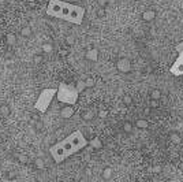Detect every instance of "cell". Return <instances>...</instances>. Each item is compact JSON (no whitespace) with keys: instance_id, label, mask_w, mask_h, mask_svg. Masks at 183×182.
I'll list each match as a JSON object with an SVG mask.
<instances>
[{"instance_id":"cell-6","label":"cell","mask_w":183,"mask_h":182,"mask_svg":"<svg viewBox=\"0 0 183 182\" xmlns=\"http://www.w3.org/2000/svg\"><path fill=\"white\" fill-rule=\"evenodd\" d=\"M74 111H75L74 110V105H66V107H63L60 110V116L63 119H70L74 115Z\"/></svg>"},{"instance_id":"cell-1","label":"cell","mask_w":183,"mask_h":182,"mask_svg":"<svg viewBox=\"0 0 183 182\" xmlns=\"http://www.w3.org/2000/svg\"><path fill=\"white\" fill-rule=\"evenodd\" d=\"M87 145V140L85 138L83 133L81 130H75L67 137H64L62 141L53 144L49 148V155L53 159L55 163H63L66 159L75 155L81 149H83Z\"/></svg>"},{"instance_id":"cell-24","label":"cell","mask_w":183,"mask_h":182,"mask_svg":"<svg viewBox=\"0 0 183 182\" xmlns=\"http://www.w3.org/2000/svg\"><path fill=\"white\" fill-rule=\"evenodd\" d=\"M124 130H126V132H130V130H131V125L126 123V125H124Z\"/></svg>"},{"instance_id":"cell-22","label":"cell","mask_w":183,"mask_h":182,"mask_svg":"<svg viewBox=\"0 0 183 182\" xmlns=\"http://www.w3.org/2000/svg\"><path fill=\"white\" fill-rule=\"evenodd\" d=\"M7 178L8 179H14V178H15V174H14L12 171H10V173H7Z\"/></svg>"},{"instance_id":"cell-5","label":"cell","mask_w":183,"mask_h":182,"mask_svg":"<svg viewBox=\"0 0 183 182\" xmlns=\"http://www.w3.org/2000/svg\"><path fill=\"white\" fill-rule=\"evenodd\" d=\"M171 73L174 75H183V53H179L178 59L171 67Z\"/></svg>"},{"instance_id":"cell-16","label":"cell","mask_w":183,"mask_h":182,"mask_svg":"<svg viewBox=\"0 0 183 182\" xmlns=\"http://www.w3.org/2000/svg\"><path fill=\"white\" fill-rule=\"evenodd\" d=\"M111 177H112V168L107 167L105 170L103 171V178H104V179H109Z\"/></svg>"},{"instance_id":"cell-23","label":"cell","mask_w":183,"mask_h":182,"mask_svg":"<svg viewBox=\"0 0 183 182\" xmlns=\"http://www.w3.org/2000/svg\"><path fill=\"white\" fill-rule=\"evenodd\" d=\"M66 41H67L68 44H73V43H74V37H71V36L66 37Z\"/></svg>"},{"instance_id":"cell-29","label":"cell","mask_w":183,"mask_h":182,"mask_svg":"<svg viewBox=\"0 0 183 182\" xmlns=\"http://www.w3.org/2000/svg\"><path fill=\"white\" fill-rule=\"evenodd\" d=\"M0 143H2V137H0Z\"/></svg>"},{"instance_id":"cell-4","label":"cell","mask_w":183,"mask_h":182,"mask_svg":"<svg viewBox=\"0 0 183 182\" xmlns=\"http://www.w3.org/2000/svg\"><path fill=\"white\" fill-rule=\"evenodd\" d=\"M57 88H45L40 92L37 100L34 103V110L40 114H45L48 111L49 105L52 104L53 99L56 97Z\"/></svg>"},{"instance_id":"cell-20","label":"cell","mask_w":183,"mask_h":182,"mask_svg":"<svg viewBox=\"0 0 183 182\" xmlns=\"http://www.w3.org/2000/svg\"><path fill=\"white\" fill-rule=\"evenodd\" d=\"M83 119H85V121H90V119H93V112H92V111L85 112L83 114Z\"/></svg>"},{"instance_id":"cell-7","label":"cell","mask_w":183,"mask_h":182,"mask_svg":"<svg viewBox=\"0 0 183 182\" xmlns=\"http://www.w3.org/2000/svg\"><path fill=\"white\" fill-rule=\"evenodd\" d=\"M117 69H119L120 71H128V70H130V62H128L127 59H120V60L117 62Z\"/></svg>"},{"instance_id":"cell-2","label":"cell","mask_w":183,"mask_h":182,"mask_svg":"<svg viewBox=\"0 0 183 182\" xmlns=\"http://www.w3.org/2000/svg\"><path fill=\"white\" fill-rule=\"evenodd\" d=\"M45 12L48 17L56 18L73 25H81L86 14L83 7L64 0H49Z\"/></svg>"},{"instance_id":"cell-10","label":"cell","mask_w":183,"mask_h":182,"mask_svg":"<svg viewBox=\"0 0 183 182\" xmlns=\"http://www.w3.org/2000/svg\"><path fill=\"white\" fill-rule=\"evenodd\" d=\"M5 41H7L8 45H14L16 43V34L15 33H8L5 36Z\"/></svg>"},{"instance_id":"cell-25","label":"cell","mask_w":183,"mask_h":182,"mask_svg":"<svg viewBox=\"0 0 183 182\" xmlns=\"http://www.w3.org/2000/svg\"><path fill=\"white\" fill-rule=\"evenodd\" d=\"M97 15H98V17H103V15H104V10H103V9L98 10V11H97Z\"/></svg>"},{"instance_id":"cell-9","label":"cell","mask_w":183,"mask_h":182,"mask_svg":"<svg viewBox=\"0 0 183 182\" xmlns=\"http://www.w3.org/2000/svg\"><path fill=\"white\" fill-rule=\"evenodd\" d=\"M86 59H89V60H93V62H96L97 60V51L96 50H87L86 51Z\"/></svg>"},{"instance_id":"cell-8","label":"cell","mask_w":183,"mask_h":182,"mask_svg":"<svg viewBox=\"0 0 183 182\" xmlns=\"http://www.w3.org/2000/svg\"><path fill=\"white\" fill-rule=\"evenodd\" d=\"M10 114H11V108L7 104H0V115L3 118H7Z\"/></svg>"},{"instance_id":"cell-3","label":"cell","mask_w":183,"mask_h":182,"mask_svg":"<svg viewBox=\"0 0 183 182\" xmlns=\"http://www.w3.org/2000/svg\"><path fill=\"white\" fill-rule=\"evenodd\" d=\"M78 96L79 92L76 91L75 85L71 84H66V82H60L57 86V93H56V99L60 103L66 105H75L78 101Z\"/></svg>"},{"instance_id":"cell-13","label":"cell","mask_w":183,"mask_h":182,"mask_svg":"<svg viewBox=\"0 0 183 182\" xmlns=\"http://www.w3.org/2000/svg\"><path fill=\"white\" fill-rule=\"evenodd\" d=\"M32 33H33V30H32L30 26H25V28L21 29V36L22 37H30V36H32Z\"/></svg>"},{"instance_id":"cell-26","label":"cell","mask_w":183,"mask_h":182,"mask_svg":"<svg viewBox=\"0 0 183 182\" xmlns=\"http://www.w3.org/2000/svg\"><path fill=\"white\" fill-rule=\"evenodd\" d=\"M98 3H100V6H105V4H107V2H105V0H98Z\"/></svg>"},{"instance_id":"cell-28","label":"cell","mask_w":183,"mask_h":182,"mask_svg":"<svg viewBox=\"0 0 183 182\" xmlns=\"http://www.w3.org/2000/svg\"><path fill=\"white\" fill-rule=\"evenodd\" d=\"M67 2H70V3H73V2H75V0H67Z\"/></svg>"},{"instance_id":"cell-15","label":"cell","mask_w":183,"mask_h":182,"mask_svg":"<svg viewBox=\"0 0 183 182\" xmlns=\"http://www.w3.org/2000/svg\"><path fill=\"white\" fill-rule=\"evenodd\" d=\"M42 60H44V58L41 53H36V55L33 56V64H41Z\"/></svg>"},{"instance_id":"cell-19","label":"cell","mask_w":183,"mask_h":182,"mask_svg":"<svg viewBox=\"0 0 183 182\" xmlns=\"http://www.w3.org/2000/svg\"><path fill=\"white\" fill-rule=\"evenodd\" d=\"M16 159H18L19 163H22V164L27 163V157L25 156V155H22V153H16Z\"/></svg>"},{"instance_id":"cell-18","label":"cell","mask_w":183,"mask_h":182,"mask_svg":"<svg viewBox=\"0 0 183 182\" xmlns=\"http://www.w3.org/2000/svg\"><path fill=\"white\" fill-rule=\"evenodd\" d=\"M33 125H34V129L37 130V132H42V127H44V125H42V122H41L40 119H38L37 122H34V123H33Z\"/></svg>"},{"instance_id":"cell-11","label":"cell","mask_w":183,"mask_h":182,"mask_svg":"<svg viewBox=\"0 0 183 182\" xmlns=\"http://www.w3.org/2000/svg\"><path fill=\"white\" fill-rule=\"evenodd\" d=\"M41 50H42L44 53H52L53 52V45H52L51 43H44L42 47H41Z\"/></svg>"},{"instance_id":"cell-12","label":"cell","mask_w":183,"mask_h":182,"mask_svg":"<svg viewBox=\"0 0 183 182\" xmlns=\"http://www.w3.org/2000/svg\"><path fill=\"white\" fill-rule=\"evenodd\" d=\"M34 166L38 170H44V168H45V162H44L42 157H37V159L34 160Z\"/></svg>"},{"instance_id":"cell-21","label":"cell","mask_w":183,"mask_h":182,"mask_svg":"<svg viewBox=\"0 0 183 182\" xmlns=\"http://www.w3.org/2000/svg\"><path fill=\"white\" fill-rule=\"evenodd\" d=\"M85 82H86V88H92V86L94 85V81H93L92 78H87V80H85Z\"/></svg>"},{"instance_id":"cell-14","label":"cell","mask_w":183,"mask_h":182,"mask_svg":"<svg viewBox=\"0 0 183 182\" xmlns=\"http://www.w3.org/2000/svg\"><path fill=\"white\" fill-rule=\"evenodd\" d=\"M75 88L79 93H82V92L86 89V82H85V81H78V82L75 84Z\"/></svg>"},{"instance_id":"cell-17","label":"cell","mask_w":183,"mask_h":182,"mask_svg":"<svg viewBox=\"0 0 183 182\" xmlns=\"http://www.w3.org/2000/svg\"><path fill=\"white\" fill-rule=\"evenodd\" d=\"M90 145H92L93 148H100V146H101V141L96 137V138H93V140L90 141Z\"/></svg>"},{"instance_id":"cell-27","label":"cell","mask_w":183,"mask_h":182,"mask_svg":"<svg viewBox=\"0 0 183 182\" xmlns=\"http://www.w3.org/2000/svg\"><path fill=\"white\" fill-rule=\"evenodd\" d=\"M107 115V112L105 111H100V118H104V116Z\"/></svg>"}]
</instances>
